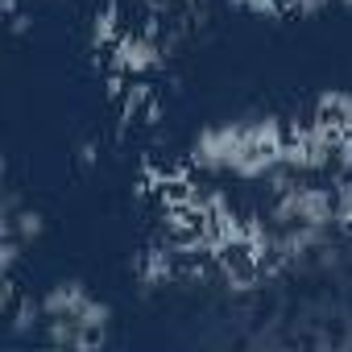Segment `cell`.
<instances>
[{
    "mask_svg": "<svg viewBox=\"0 0 352 352\" xmlns=\"http://www.w3.org/2000/svg\"><path fill=\"white\" fill-rule=\"evenodd\" d=\"M286 145V120L282 116H245V120H228V124H212L191 141V166L208 170V174H224L257 153V149H278Z\"/></svg>",
    "mask_w": 352,
    "mask_h": 352,
    "instance_id": "obj_1",
    "label": "cell"
},
{
    "mask_svg": "<svg viewBox=\"0 0 352 352\" xmlns=\"http://www.w3.org/2000/svg\"><path fill=\"white\" fill-rule=\"evenodd\" d=\"M270 224L274 228H290V224H319V228H336V199L331 187L323 183H290L286 191L274 195L270 204Z\"/></svg>",
    "mask_w": 352,
    "mask_h": 352,
    "instance_id": "obj_2",
    "label": "cell"
},
{
    "mask_svg": "<svg viewBox=\"0 0 352 352\" xmlns=\"http://www.w3.org/2000/svg\"><path fill=\"white\" fill-rule=\"evenodd\" d=\"M87 298H91V294H87V286H83V282H58V286H50V290H46L42 311H46V319H63V315H75Z\"/></svg>",
    "mask_w": 352,
    "mask_h": 352,
    "instance_id": "obj_3",
    "label": "cell"
},
{
    "mask_svg": "<svg viewBox=\"0 0 352 352\" xmlns=\"http://www.w3.org/2000/svg\"><path fill=\"white\" fill-rule=\"evenodd\" d=\"M0 236H17V241H38L42 236V216L34 208H21L13 216H0Z\"/></svg>",
    "mask_w": 352,
    "mask_h": 352,
    "instance_id": "obj_4",
    "label": "cell"
},
{
    "mask_svg": "<svg viewBox=\"0 0 352 352\" xmlns=\"http://www.w3.org/2000/svg\"><path fill=\"white\" fill-rule=\"evenodd\" d=\"M315 112L340 120V129L352 133V91H323V96L315 100Z\"/></svg>",
    "mask_w": 352,
    "mask_h": 352,
    "instance_id": "obj_5",
    "label": "cell"
},
{
    "mask_svg": "<svg viewBox=\"0 0 352 352\" xmlns=\"http://www.w3.org/2000/svg\"><path fill=\"white\" fill-rule=\"evenodd\" d=\"M331 199H336V228L352 232V174L344 170L331 174Z\"/></svg>",
    "mask_w": 352,
    "mask_h": 352,
    "instance_id": "obj_6",
    "label": "cell"
},
{
    "mask_svg": "<svg viewBox=\"0 0 352 352\" xmlns=\"http://www.w3.org/2000/svg\"><path fill=\"white\" fill-rule=\"evenodd\" d=\"M120 42V30H116V9L108 5L104 13L91 17V50H112Z\"/></svg>",
    "mask_w": 352,
    "mask_h": 352,
    "instance_id": "obj_7",
    "label": "cell"
},
{
    "mask_svg": "<svg viewBox=\"0 0 352 352\" xmlns=\"http://www.w3.org/2000/svg\"><path fill=\"white\" fill-rule=\"evenodd\" d=\"M71 319H75L79 327H87V331H96V336L104 340V331H108V323H112V311H108L104 302H96V298H87V302H83V307H79V311H75Z\"/></svg>",
    "mask_w": 352,
    "mask_h": 352,
    "instance_id": "obj_8",
    "label": "cell"
},
{
    "mask_svg": "<svg viewBox=\"0 0 352 352\" xmlns=\"http://www.w3.org/2000/svg\"><path fill=\"white\" fill-rule=\"evenodd\" d=\"M21 249H25V241H17V236H0V274H5V278L17 274Z\"/></svg>",
    "mask_w": 352,
    "mask_h": 352,
    "instance_id": "obj_9",
    "label": "cell"
},
{
    "mask_svg": "<svg viewBox=\"0 0 352 352\" xmlns=\"http://www.w3.org/2000/svg\"><path fill=\"white\" fill-rule=\"evenodd\" d=\"M331 0H286V13H319V9H327Z\"/></svg>",
    "mask_w": 352,
    "mask_h": 352,
    "instance_id": "obj_10",
    "label": "cell"
},
{
    "mask_svg": "<svg viewBox=\"0 0 352 352\" xmlns=\"http://www.w3.org/2000/svg\"><path fill=\"white\" fill-rule=\"evenodd\" d=\"M13 34H17V38H21V34H30V17H25V13H17V17H13Z\"/></svg>",
    "mask_w": 352,
    "mask_h": 352,
    "instance_id": "obj_11",
    "label": "cell"
},
{
    "mask_svg": "<svg viewBox=\"0 0 352 352\" xmlns=\"http://www.w3.org/2000/svg\"><path fill=\"white\" fill-rule=\"evenodd\" d=\"M79 166H96V145H83L79 149Z\"/></svg>",
    "mask_w": 352,
    "mask_h": 352,
    "instance_id": "obj_12",
    "label": "cell"
},
{
    "mask_svg": "<svg viewBox=\"0 0 352 352\" xmlns=\"http://www.w3.org/2000/svg\"><path fill=\"white\" fill-rule=\"evenodd\" d=\"M141 5H157V0H141Z\"/></svg>",
    "mask_w": 352,
    "mask_h": 352,
    "instance_id": "obj_13",
    "label": "cell"
},
{
    "mask_svg": "<svg viewBox=\"0 0 352 352\" xmlns=\"http://www.w3.org/2000/svg\"><path fill=\"white\" fill-rule=\"evenodd\" d=\"M340 5H348V9H352V0H340Z\"/></svg>",
    "mask_w": 352,
    "mask_h": 352,
    "instance_id": "obj_14",
    "label": "cell"
},
{
    "mask_svg": "<svg viewBox=\"0 0 352 352\" xmlns=\"http://www.w3.org/2000/svg\"><path fill=\"white\" fill-rule=\"evenodd\" d=\"M183 5H195V0H183Z\"/></svg>",
    "mask_w": 352,
    "mask_h": 352,
    "instance_id": "obj_15",
    "label": "cell"
}]
</instances>
